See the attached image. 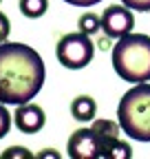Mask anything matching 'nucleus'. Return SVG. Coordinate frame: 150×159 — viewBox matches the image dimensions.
Returning a JSON list of instances; mask_svg holds the SVG:
<instances>
[{"mask_svg":"<svg viewBox=\"0 0 150 159\" xmlns=\"http://www.w3.org/2000/svg\"><path fill=\"white\" fill-rule=\"evenodd\" d=\"M44 60L35 49L22 42L0 44V102L20 106L42 91Z\"/></svg>","mask_w":150,"mask_h":159,"instance_id":"f257e3e1","label":"nucleus"},{"mask_svg":"<svg viewBox=\"0 0 150 159\" xmlns=\"http://www.w3.org/2000/svg\"><path fill=\"white\" fill-rule=\"evenodd\" d=\"M113 69L115 73L133 84L150 80V35L126 33L113 47Z\"/></svg>","mask_w":150,"mask_h":159,"instance_id":"f03ea898","label":"nucleus"},{"mask_svg":"<svg viewBox=\"0 0 150 159\" xmlns=\"http://www.w3.org/2000/svg\"><path fill=\"white\" fill-rule=\"evenodd\" d=\"M117 119L121 130L137 142H150V84L141 82L133 86L117 106Z\"/></svg>","mask_w":150,"mask_h":159,"instance_id":"7ed1b4c3","label":"nucleus"},{"mask_svg":"<svg viewBox=\"0 0 150 159\" xmlns=\"http://www.w3.org/2000/svg\"><path fill=\"white\" fill-rule=\"evenodd\" d=\"M58 62L66 69H84L90 64L93 55H95V44L90 42V35L77 31V33H66L60 38L58 47H55Z\"/></svg>","mask_w":150,"mask_h":159,"instance_id":"20e7f679","label":"nucleus"},{"mask_svg":"<svg viewBox=\"0 0 150 159\" xmlns=\"http://www.w3.org/2000/svg\"><path fill=\"white\" fill-rule=\"evenodd\" d=\"M102 137L93 128H80L68 137V157L71 159H97L102 157Z\"/></svg>","mask_w":150,"mask_h":159,"instance_id":"39448f33","label":"nucleus"},{"mask_svg":"<svg viewBox=\"0 0 150 159\" xmlns=\"http://www.w3.org/2000/svg\"><path fill=\"white\" fill-rule=\"evenodd\" d=\"M133 27H135V16L126 5H113L102 13V31L106 33V38L119 40L121 35L133 31Z\"/></svg>","mask_w":150,"mask_h":159,"instance_id":"423d86ee","label":"nucleus"},{"mask_svg":"<svg viewBox=\"0 0 150 159\" xmlns=\"http://www.w3.org/2000/svg\"><path fill=\"white\" fill-rule=\"evenodd\" d=\"M13 122H15V128L20 130V133H38V130H42L44 124H46V115L44 111L38 106V104H20L18 106V111L13 113Z\"/></svg>","mask_w":150,"mask_h":159,"instance_id":"0eeeda50","label":"nucleus"},{"mask_svg":"<svg viewBox=\"0 0 150 159\" xmlns=\"http://www.w3.org/2000/svg\"><path fill=\"white\" fill-rule=\"evenodd\" d=\"M95 113H97V104L88 95H80L71 102V115L75 119H80V122H90L95 117Z\"/></svg>","mask_w":150,"mask_h":159,"instance_id":"6e6552de","label":"nucleus"},{"mask_svg":"<svg viewBox=\"0 0 150 159\" xmlns=\"http://www.w3.org/2000/svg\"><path fill=\"white\" fill-rule=\"evenodd\" d=\"M102 157H108V159H130L133 157V148H130L126 142H121L119 137H113V139H106L102 142Z\"/></svg>","mask_w":150,"mask_h":159,"instance_id":"1a4fd4ad","label":"nucleus"},{"mask_svg":"<svg viewBox=\"0 0 150 159\" xmlns=\"http://www.w3.org/2000/svg\"><path fill=\"white\" fill-rule=\"evenodd\" d=\"M90 128L102 137V142L113 139V137H119V130H121V126L115 124V122H110V119H95Z\"/></svg>","mask_w":150,"mask_h":159,"instance_id":"9d476101","label":"nucleus"},{"mask_svg":"<svg viewBox=\"0 0 150 159\" xmlns=\"http://www.w3.org/2000/svg\"><path fill=\"white\" fill-rule=\"evenodd\" d=\"M49 9V0H20V11L27 18H40Z\"/></svg>","mask_w":150,"mask_h":159,"instance_id":"9b49d317","label":"nucleus"},{"mask_svg":"<svg viewBox=\"0 0 150 159\" xmlns=\"http://www.w3.org/2000/svg\"><path fill=\"white\" fill-rule=\"evenodd\" d=\"M102 29V18L99 16H95V13H84L82 18H80V31L82 33H86V35H95L97 31Z\"/></svg>","mask_w":150,"mask_h":159,"instance_id":"f8f14e48","label":"nucleus"},{"mask_svg":"<svg viewBox=\"0 0 150 159\" xmlns=\"http://www.w3.org/2000/svg\"><path fill=\"white\" fill-rule=\"evenodd\" d=\"M11 128V113L7 111V104L0 102V139H2Z\"/></svg>","mask_w":150,"mask_h":159,"instance_id":"ddd939ff","label":"nucleus"},{"mask_svg":"<svg viewBox=\"0 0 150 159\" xmlns=\"http://www.w3.org/2000/svg\"><path fill=\"white\" fill-rule=\"evenodd\" d=\"M0 157H2V159H31L33 155L27 150V148H22V146H13V148H9V150H5L2 155H0Z\"/></svg>","mask_w":150,"mask_h":159,"instance_id":"4468645a","label":"nucleus"},{"mask_svg":"<svg viewBox=\"0 0 150 159\" xmlns=\"http://www.w3.org/2000/svg\"><path fill=\"white\" fill-rule=\"evenodd\" d=\"M9 31H11V22H9V18L0 11V44L7 42V38H9Z\"/></svg>","mask_w":150,"mask_h":159,"instance_id":"2eb2a0df","label":"nucleus"},{"mask_svg":"<svg viewBox=\"0 0 150 159\" xmlns=\"http://www.w3.org/2000/svg\"><path fill=\"white\" fill-rule=\"evenodd\" d=\"M121 2L135 11H150V0H121Z\"/></svg>","mask_w":150,"mask_h":159,"instance_id":"dca6fc26","label":"nucleus"},{"mask_svg":"<svg viewBox=\"0 0 150 159\" xmlns=\"http://www.w3.org/2000/svg\"><path fill=\"white\" fill-rule=\"evenodd\" d=\"M64 2H68L73 7H93V5L102 2V0H64Z\"/></svg>","mask_w":150,"mask_h":159,"instance_id":"f3484780","label":"nucleus"},{"mask_svg":"<svg viewBox=\"0 0 150 159\" xmlns=\"http://www.w3.org/2000/svg\"><path fill=\"white\" fill-rule=\"evenodd\" d=\"M38 157H40V159H42V157H60V155H58V152H55V150H51V148H49V150H44V152H40V155H38Z\"/></svg>","mask_w":150,"mask_h":159,"instance_id":"a211bd4d","label":"nucleus"},{"mask_svg":"<svg viewBox=\"0 0 150 159\" xmlns=\"http://www.w3.org/2000/svg\"><path fill=\"white\" fill-rule=\"evenodd\" d=\"M0 2H2V0H0Z\"/></svg>","mask_w":150,"mask_h":159,"instance_id":"6ab92c4d","label":"nucleus"}]
</instances>
